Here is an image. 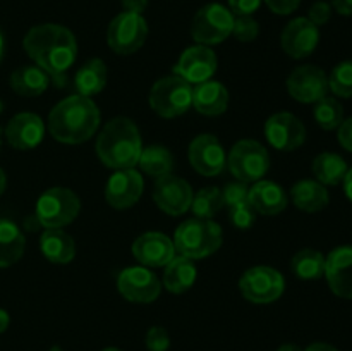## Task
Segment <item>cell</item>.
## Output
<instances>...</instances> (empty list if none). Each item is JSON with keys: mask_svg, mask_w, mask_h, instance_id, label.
Wrapping results in <instances>:
<instances>
[{"mask_svg": "<svg viewBox=\"0 0 352 351\" xmlns=\"http://www.w3.org/2000/svg\"><path fill=\"white\" fill-rule=\"evenodd\" d=\"M6 188H7V176L6 172H3V169L0 167V195H3Z\"/></svg>", "mask_w": 352, "mask_h": 351, "instance_id": "obj_50", "label": "cell"}, {"mask_svg": "<svg viewBox=\"0 0 352 351\" xmlns=\"http://www.w3.org/2000/svg\"><path fill=\"white\" fill-rule=\"evenodd\" d=\"M265 3L272 12L278 14V16H287L298 9L301 0H265Z\"/></svg>", "mask_w": 352, "mask_h": 351, "instance_id": "obj_42", "label": "cell"}, {"mask_svg": "<svg viewBox=\"0 0 352 351\" xmlns=\"http://www.w3.org/2000/svg\"><path fill=\"white\" fill-rule=\"evenodd\" d=\"M188 157L198 174L213 178L219 176L227 165V155L222 143L213 134H198L189 143Z\"/></svg>", "mask_w": 352, "mask_h": 351, "instance_id": "obj_15", "label": "cell"}, {"mask_svg": "<svg viewBox=\"0 0 352 351\" xmlns=\"http://www.w3.org/2000/svg\"><path fill=\"white\" fill-rule=\"evenodd\" d=\"M131 251L143 267H165L175 257L174 241L157 231L136 237Z\"/></svg>", "mask_w": 352, "mask_h": 351, "instance_id": "obj_20", "label": "cell"}, {"mask_svg": "<svg viewBox=\"0 0 352 351\" xmlns=\"http://www.w3.org/2000/svg\"><path fill=\"white\" fill-rule=\"evenodd\" d=\"M232 34L239 41L250 43V41L256 40V36L260 34V24L253 16H236L234 17Z\"/></svg>", "mask_w": 352, "mask_h": 351, "instance_id": "obj_36", "label": "cell"}, {"mask_svg": "<svg viewBox=\"0 0 352 351\" xmlns=\"http://www.w3.org/2000/svg\"><path fill=\"white\" fill-rule=\"evenodd\" d=\"M102 351H122V350H119V348H113V346H110V348H105V350H102Z\"/></svg>", "mask_w": 352, "mask_h": 351, "instance_id": "obj_51", "label": "cell"}, {"mask_svg": "<svg viewBox=\"0 0 352 351\" xmlns=\"http://www.w3.org/2000/svg\"><path fill=\"white\" fill-rule=\"evenodd\" d=\"M229 215H230V220H232V224L237 227V229L246 231L250 229V227L254 224V220H256V210L251 206L250 202H244V203H239V205L230 206Z\"/></svg>", "mask_w": 352, "mask_h": 351, "instance_id": "obj_37", "label": "cell"}, {"mask_svg": "<svg viewBox=\"0 0 352 351\" xmlns=\"http://www.w3.org/2000/svg\"><path fill=\"white\" fill-rule=\"evenodd\" d=\"M109 79V71L102 58H89L81 67L76 71L74 76V88L78 95L82 96H95L103 92Z\"/></svg>", "mask_w": 352, "mask_h": 351, "instance_id": "obj_26", "label": "cell"}, {"mask_svg": "<svg viewBox=\"0 0 352 351\" xmlns=\"http://www.w3.org/2000/svg\"><path fill=\"white\" fill-rule=\"evenodd\" d=\"M332 17V6L327 2H315L311 7H309V12H308V19L311 21L315 26H323L327 24Z\"/></svg>", "mask_w": 352, "mask_h": 351, "instance_id": "obj_40", "label": "cell"}, {"mask_svg": "<svg viewBox=\"0 0 352 351\" xmlns=\"http://www.w3.org/2000/svg\"><path fill=\"white\" fill-rule=\"evenodd\" d=\"M313 116H315L316 124H318L322 129L332 131V129H337V127L342 124L344 109L342 105H340L339 100L327 95L315 103Z\"/></svg>", "mask_w": 352, "mask_h": 351, "instance_id": "obj_33", "label": "cell"}, {"mask_svg": "<svg viewBox=\"0 0 352 351\" xmlns=\"http://www.w3.org/2000/svg\"><path fill=\"white\" fill-rule=\"evenodd\" d=\"M138 165H140L141 171H143L144 174L158 179L164 178V176L172 174V169H174V157H172L170 150H167L165 147L151 145V147H146L141 150Z\"/></svg>", "mask_w": 352, "mask_h": 351, "instance_id": "obj_31", "label": "cell"}, {"mask_svg": "<svg viewBox=\"0 0 352 351\" xmlns=\"http://www.w3.org/2000/svg\"><path fill=\"white\" fill-rule=\"evenodd\" d=\"M217 67H219V58H217L215 52L206 45H195L182 52L174 67V74L181 76L189 85L191 83L199 85V83L212 79L217 72Z\"/></svg>", "mask_w": 352, "mask_h": 351, "instance_id": "obj_16", "label": "cell"}, {"mask_svg": "<svg viewBox=\"0 0 352 351\" xmlns=\"http://www.w3.org/2000/svg\"><path fill=\"white\" fill-rule=\"evenodd\" d=\"M196 282V265L191 258L174 257L167 265L164 272V286L167 291L174 295H182L189 291Z\"/></svg>", "mask_w": 352, "mask_h": 351, "instance_id": "obj_28", "label": "cell"}, {"mask_svg": "<svg viewBox=\"0 0 352 351\" xmlns=\"http://www.w3.org/2000/svg\"><path fill=\"white\" fill-rule=\"evenodd\" d=\"M332 6L342 16H352V0H332Z\"/></svg>", "mask_w": 352, "mask_h": 351, "instance_id": "obj_45", "label": "cell"}, {"mask_svg": "<svg viewBox=\"0 0 352 351\" xmlns=\"http://www.w3.org/2000/svg\"><path fill=\"white\" fill-rule=\"evenodd\" d=\"M2 112H3V102L0 100V114H2Z\"/></svg>", "mask_w": 352, "mask_h": 351, "instance_id": "obj_54", "label": "cell"}, {"mask_svg": "<svg viewBox=\"0 0 352 351\" xmlns=\"http://www.w3.org/2000/svg\"><path fill=\"white\" fill-rule=\"evenodd\" d=\"M192 188L186 179L168 174L158 178L153 188V202L167 215H182L191 209Z\"/></svg>", "mask_w": 352, "mask_h": 351, "instance_id": "obj_13", "label": "cell"}, {"mask_svg": "<svg viewBox=\"0 0 352 351\" xmlns=\"http://www.w3.org/2000/svg\"><path fill=\"white\" fill-rule=\"evenodd\" d=\"M277 351H302V348L298 346V344H294V343H285V344H282Z\"/></svg>", "mask_w": 352, "mask_h": 351, "instance_id": "obj_49", "label": "cell"}, {"mask_svg": "<svg viewBox=\"0 0 352 351\" xmlns=\"http://www.w3.org/2000/svg\"><path fill=\"white\" fill-rule=\"evenodd\" d=\"M124 7V12L141 14L143 16L144 10L148 9V0H120Z\"/></svg>", "mask_w": 352, "mask_h": 351, "instance_id": "obj_44", "label": "cell"}, {"mask_svg": "<svg viewBox=\"0 0 352 351\" xmlns=\"http://www.w3.org/2000/svg\"><path fill=\"white\" fill-rule=\"evenodd\" d=\"M96 155L105 167L113 171L134 169L140 160L143 141L134 120L113 117L103 126L96 138Z\"/></svg>", "mask_w": 352, "mask_h": 351, "instance_id": "obj_3", "label": "cell"}, {"mask_svg": "<svg viewBox=\"0 0 352 351\" xmlns=\"http://www.w3.org/2000/svg\"><path fill=\"white\" fill-rule=\"evenodd\" d=\"M330 291L344 299H352V246H339L325 257V274Z\"/></svg>", "mask_w": 352, "mask_h": 351, "instance_id": "obj_21", "label": "cell"}, {"mask_svg": "<svg viewBox=\"0 0 352 351\" xmlns=\"http://www.w3.org/2000/svg\"><path fill=\"white\" fill-rule=\"evenodd\" d=\"M234 16H253L261 6V0H227Z\"/></svg>", "mask_w": 352, "mask_h": 351, "instance_id": "obj_41", "label": "cell"}, {"mask_svg": "<svg viewBox=\"0 0 352 351\" xmlns=\"http://www.w3.org/2000/svg\"><path fill=\"white\" fill-rule=\"evenodd\" d=\"M2 138H3V129L0 127V148H2Z\"/></svg>", "mask_w": 352, "mask_h": 351, "instance_id": "obj_53", "label": "cell"}, {"mask_svg": "<svg viewBox=\"0 0 352 351\" xmlns=\"http://www.w3.org/2000/svg\"><path fill=\"white\" fill-rule=\"evenodd\" d=\"M143 176L136 169L116 171L105 184V200L112 209L126 210L136 205L143 195Z\"/></svg>", "mask_w": 352, "mask_h": 351, "instance_id": "obj_17", "label": "cell"}, {"mask_svg": "<svg viewBox=\"0 0 352 351\" xmlns=\"http://www.w3.org/2000/svg\"><path fill=\"white\" fill-rule=\"evenodd\" d=\"M251 206L261 215H277L287 209V195L284 188L274 181L260 179L250 188Z\"/></svg>", "mask_w": 352, "mask_h": 351, "instance_id": "obj_22", "label": "cell"}, {"mask_svg": "<svg viewBox=\"0 0 352 351\" xmlns=\"http://www.w3.org/2000/svg\"><path fill=\"white\" fill-rule=\"evenodd\" d=\"M117 289L131 303H153L160 296L162 282L148 267H127L117 277Z\"/></svg>", "mask_w": 352, "mask_h": 351, "instance_id": "obj_12", "label": "cell"}, {"mask_svg": "<svg viewBox=\"0 0 352 351\" xmlns=\"http://www.w3.org/2000/svg\"><path fill=\"white\" fill-rule=\"evenodd\" d=\"M265 136L268 143L280 151H292L306 141V126L291 112H277L265 123Z\"/></svg>", "mask_w": 352, "mask_h": 351, "instance_id": "obj_14", "label": "cell"}, {"mask_svg": "<svg viewBox=\"0 0 352 351\" xmlns=\"http://www.w3.org/2000/svg\"><path fill=\"white\" fill-rule=\"evenodd\" d=\"M311 171L316 181L322 182L323 186H337L344 181L349 169H347V162L340 155L332 153V151H323L315 157Z\"/></svg>", "mask_w": 352, "mask_h": 351, "instance_id": "obj_30", "label": "cell"}, {"mask_svg": "<svg viewBox=\"0 0 352 351\" xmlns=\"http://www.w3.org/2000/svg\"><path fill=\"white\" fill-rule=\"evenodd\" d=\"M329 89L337 96H352V61L339 62L329 76Z\"/></svg>", "mask_w": 352, "mask_h": 351, "instance_id": "obj_35", "label": "cell"}, {"mask_svg": "<svg viewBox=\"0 0 352 351\" xmlns=\"http://www.w3.org/2000/svg\"><path fill=\"white\" fill-rule=\"evenodd\" d=\"M9 323H10L9 313H7V310L0 308V334H3L7 329H9Z\"/></svg>", "mask_w": 352, "mask_h": 351, "instance_id": "obj_48", "label": "cell"}, {"mask_svg": "<svg viewBox=\"0 0 352 351\" xmlns=\"http://www.w3.org/2000/svg\"><path fill=\"white\" fill-rule=\"evenodd\" d=\"M223 209L222 189L219 188H203L201 191L192 196L191 210L198 219H212L217 212Z\"/></svg>", "mask_w": 352, "mask_h": 351, "instance_id": "obj_34", "label": "cell"}, {"mask_svg": "<svg viewBox=\"0 0 352 351\" xmlns=\"http://www.w3.org/2000/svg\"><path fill=\"white\" fill-rule=\"evenodd\" d=\"M81 212V200L72 189L55 186L41 193L36 202L34 219L45 229H62L74 222Z\"/></svg>", "mask_w": 352, "mask_h": 351, "instance_id": "obj_5", "label": "cell"}, {"mask_svg": "<svg viewBox=\"0 0 352 351\" xmlns=\"http://www.w3.org/2000/svg\"><path fill=\"white\" fill-rule=\"evenodd\" d=\"M23 48L31 61L58 85L78 57V41L69 28L45 23L33 26L23 38Z\"/></svg>", "mask_w": 352, "mask_h": 351, "instance_id": "obj_1", "label": "cell"}, {"mask_svg": "<svg viewBox=\"0 0 352 351\" xmlns=\"http://www.w3.org/2000/svg\"><path fill=\"white\" fill-rule=\"evenodd\" d=\"M146 38L148 24L141 14H117L107 30V43L119 55H131L138 52L144 45Z\"/></svg>", "mask_w": 352, "mask_h": 351, "instance_id": "obj_10", "label": "cell"}, {"mask_svg": "<svg viewBox=\"0 0 352 351\" xmlns=\"http://www.w3.org/2000/svg\"><path fill=\"white\" fill-rule=\"evenodd\" d=\"M43 257L52 264H71L76 257V243L71 234L62 229H45L40 236Z\"/></svg>", "mask_w": 352, "mask_h": 351, "instance_id": "obj_25", "label": "cell"}, {"mask_svg": "<svg viewBox=\"0 0 352 351\" xmlns=\"http://www.w3.org/2000/svg\"><path fill=\"white\" fill-rule=\"evenodd\" d=\"M148 102L155 114L164 119H174L192 107V88L181 76H164L151 86Z\"/></svg>", "mask_w": 352, "mask_h": 351, "instance_id": "obj_6", "label": "cell"}, {"mask_svg": "<svg viewBox=\"0 0 352 351\" xmlns=\"http://www.w3.org/2000/svg\"><path fill=\"white\" fill-rule=\"evenodd\" d=\"M144 344H146L148 351H168V348H170V336H168L165 327L153 326L151 329H148Z\"/></svg>", "mask_w": 352, "mask_h": 351, "instance_id": "obj_39", "label": "cell"}, {"mask_svg": "<svg viewBox=\"0 0 352 351\" xmlns=\"http://www.w3.org/2000/svg\"><path fill=\"white\" fill-rule=\"evenodd\" d=\"M239 291L244 299L254 305H268L284 295L285 279L277 268L258 265L241 275Z\"/></svg>", "mask_w": 352, "mask_h": 351, "instance_id": "obj_9", "label": "cell"}, {"mask_svg": "<svg viewBox=\"0 0 352 351\" xmlns=\"http://www.w3.org/2000/svg\"><path fill=\"white\" fill-rule=\"evenodd\" d=\"M174 248L181 257L191 260H201L215 253L223 243L222 227L212 219H192L184 220L175 229Z\"/></svg>", "mask_w": 352, "mask_h": 351, "instance_id": "obj_4", "label": "cell"}, {"mask_svg": "<svg viewBox=\"0 0 352 351\" xmlns=\"http://www.w3.org/2000/svg\"><path fill=\"white\" fill-rule=\"evenodd\" d=\"M234 14L222 3H206L192 17L191 36L198 45H217L230 36Z\"/></svg>", "mask_w": 352, "mask_h": 351, "instance_id": "obj_8", "label": "cell"}, {"mask_svg": "<svg viewBox=\"0 0 352 351\" xmlns=\"http://www.w3.org/2000/svg\"><path fill=\"white\" fill-rule=\"evenodd\" d=\"M26 240L12 220L0 219V268H7L23 258Z\"/></svg>", "mask_w": 352, "mask_h": 351, "instance_id": "obj_29", "label": "cell"}, {"mask_svg": "<svg viewBox=\"0 0 352 351\" xmlns=\"http://www.w3.org/2000/svg\"><path fill=\"white\" fill-rule=\"evenodd\" d=\"M302 351H339V350H337L336 346H332V344L322 343V341H318V343L309 344V346L306 348V350H302Z\"/></svg>", "mask_w": 352, "mask_h": 351, "instance_id": "obj_46", "label": "cell"}, {"mask_svg": "<svg viewBox=\"0 0 352 351\" xmlns=\"http://www.w3.org/2000/svg\"><path fill=\"white\" fill-rule=\"evenodd\" d=\"M285 85L294 100L301 103H316L329 93V76L318 65L305 64L289 74Z\"/></svg>", "mask_w": 352, "mask_h": 351, "instance_id": "obj_11", "label": "cell"}, {"mask_svg": "<svg viewBox=\"0 0 352 351\" xmlns=\"http://www.w3.org/2000/svg\"><path fill=\"white\" fill-rule=\"evenodd\" d=\"M9 83L14 93L33 98V96H40L47 92L48 85H50V76L36 64H28L14 69Z\"/></svg>", "mask_w": 352, "mask_h": 351, "instance_id": "obj_24", "label": "cell"}, {"mask_svg": "<svg viewBox=\"0 0 352 351\" xmlns=\"http://www.w3.org/2000/svg\"><path fill=\"white\" fill-rule=\"evenodd\" d=\"M337 129H339V134H337L339 143L342 145L347 151H352V117L344 119L342 124H340Z\"/></svg>", "mask_w": 352, "mask_h": 351, "instance_id": "obj_43", "label": "cell"}, {"mask_svg": "<svg viewBox=\"0 0 352 351\" xmlns=\"http://www.w3.org/2000/svg\"><path fill=\"white\" fill-rule=\"evenodd\" d=\"M227 167L241 182H256L270 169V153L256 140H241L227 155Z\"/></svg>", "mask_w": 352, "mask_h": 351, "instance_id": "obj_7", "label": "cell"}, {"mask_svg": "<svg viewBox=\"0 0 352 351\" xmlns=\"http://www.w3.org/2000/svg\"><path fill=\"white\" fill-rule=\"evenodd\" d=\"M344 184V193H346V196L349 198V202L352 203V169H349L346 174V178H344L342 181Z\"/></svg>", "mask_w": 352, "mask_h": 351, "instance_id": "obj_47", "label": "cell"}, {"mask_svg": "<svg viewBox=\"0 0 352 351\" xmlns=\"http://www.w3.org/2000/svg\"><path fill=\"white\" fill-rule=\"evenodd\" d=\"M291 196L292 203L299 210L308 213L320 212L330 202L329 189L322 182L313 181V179H302V181L296 182L291 189Z\"/></svg>", "mask_w": 352, "mask_h": 351, "instance_id": "obj_27", "label": "cell"}, {"mask_svg": "<svg viewBox=\"0 0 352 351\" xmlns=\"http://www.w3.org/2000/svg\"><path fill=\"white\" fill-rule=\"evenodd\" d=\"M45 124L33 112L16 114L3 127V138L14 150H33L43 141Z\"/></svg>", "mask_w": 352, "mask_h": 351, "instance_id": "obj_19", "label": "cell"}, {"mask_svg": "<svg viewBox=\"0 0 352 351\" xmlns=\"http://www.w3.org/2000/svg\"><path fill=\"white\" fill-rule=\"evenodd\" d=\"M248 195H250V188L246 186V182H241V181L229 182V184L222 189L223 206L230 209V206L239 205V203L250 202Z\"/></svg>", "mask_w": 352, "mask_h": 351, "instance_id": "obj_38", "label": "cell"}, {"mask_svg": "<svg viewBox=\"0 0 352 351\" xmlns=\"http://www.w3.org/2000/svg\"><path fill=\"white\" fill-rule=\"evenodd\" d=\"M320 41L318 26L308 17H296L282 30L280 47L289 57L305 58L316 50Z\"/></svg>", "mask_w": 352, "mask_h": 351, "instance_id": "obj_18", "label": "cell"}, {"mask_svg": "<svg viewBox=\"0 0 352 351\" xmlns=\"http://www.w3.org/2000/svg\"><path fill=\"white\" fill-rule=\"evenodd\" d=\"M291 267L302 281H315L325 274V255L313 248H305L292 257Z\"/></svg>", "mask_w": 352, "mask_h": 351, "instance_id": "obj_32", "label": "cell"}, {"mask_svg": "<svg viewBox=\"0 0 352 351\" xmlns=\"http://www.w3.org/2000/svg\"><path fill=\"white\" fill-rule=\"evenodd\" d=\"M192 107L206 117L222 116L229 107V92L219 81L199 83L192 88Z\"/></svg>", "mask_w": 352, "mask_h": 351, "instance_id": "obj_23", "label": "cell"}, {"mask_svg": "<svg viewBox=\"0 0 352 351\" xmlns=\"http://www.w3.org/2000/svg\"><path fill=\"white\" fill-rule=\"evenodd\" d=\"M2 50H3V41H2V34H0V57H2Z\"/></svg>", "mask_w": 352, "mask_h": 351, "instance_id": "obj_52", "label": "cell"}, {"mask_svg": "<svg viewBox=\"0 0 352 351\" xmlns=\"http://www.w3.org/2000/svg\"><path fill=\"white\" fill-rule=\"evenodd\" d=\"M100 126V110L89 96L71 95L48 114V131L57 141L79 145L93 138Z\"/></svg>", "mask_w": 352, "mask_h": 351, "instance_id": "obj_2", "label": "cell"}]
</instances>
